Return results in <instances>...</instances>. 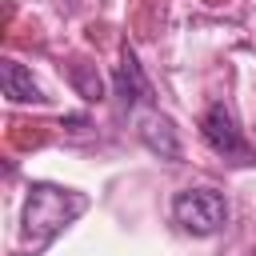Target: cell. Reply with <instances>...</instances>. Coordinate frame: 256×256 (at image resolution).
Returning <instances> with one entry per match:
<instances>
[{
    "mask_svg": "<svg viewBox=\"0 0 256 256\" xmlns=\"http://www.w3.org/2000/svg\"><path fill=\"white\" fill-rule=\"evenodd\" d=\"M88 208V200L72 188H56V184H32L28 188V204H24V244L44 248L52 236H60L80 212Z\"/></svg>",
    "mask_w": 256,
    "mask_h": 256,
    "instance_id": "obj_1",
    "label": "cell"
},
{
    "mask_svg": "<svg viewBox=\"0 0 256 256\" xmlns=\"http://www.w3.org/2000/svg\"><path fill=\"white\" fill-rule=\"evenodd\" d=\"M172 216H176V224H180L184 232H192V236H212V232L224 228L228 204H224V196H220L216 188H184V192H176V200H172Z\"/></svg>",
    "mask_w": 256,
    "mask_h": 256,
    "instance_id": "obj_2",
    "label": "cell"
},
{
    "mask_svg": "<svg viewBox=\"0 0 256 256\" xmlns=\"http://www.w3.org/2000/svg\"><path fill=\"white\" fill-rule=\"evenodd\" d=\"M200 136H204V144H208L216 156H228V160H248V156H252V148L244 144L232 112H228L220 100L208 104V112L200 116Z\"/></svg>",
    "mask_w": 256,
    "mask_h": 256,
    "instance_id": "obj_3",
    "label": "cell"
},
{
    "mask_svg": "<svg viewBox=\"0 0 256 256\" xmlns=\"http://www.w3.org/2000/svg\"><path fill=\"white\" fill-rule=\"evenodd\" d=\"M136 132H140V140L148 144V152H156L160 160H180V140H176V128H172L168 116L144 112V116L136 120Z\"/></svg>",
    "mask_w": 256,
    "mask_h": 256,
    "instance_id": "obj_4",
    "label": "cell"
},
{
    "mask_svg": "<svg viewBox=\"0 0 256 256\" xmlns=\"http://www.w3.org/2000/svg\"><path fill=\"white\" fill-rule=\"evenodd\" d=\"M116 96H120L124 104H140V100L152 96V84H148V76H144L136 52H132L128 44H124V52H120V68H116Z\"/></svg>",
    "mask_w": 256,
    "mask_h": 256,
    "instance_id": "obj_5",
    "label": "cell"
},
{
    "mask_svg": "<svg viewBox=\"0 0 256 256\" xmlns=\"http://www.w3.org/2000/svg\"><path fill=\"white\" fill-rule=\"evenodd\" d=\"M0 84H4V96L16 100V104H40L44 100L40 84L32 80V72L24 64H16V60H4L0 64Z\"/></svg>",
    "mask_w": 256,
    "mask_h": 256,
    "instance_id": "obj_6",
    "label": "cell"
},
{
    "mask_svg": "<svg viewBox=\"0 0 256 256\" xmlns=\"http://www.w3.org/2000/svg\"><path fill=\"white\" fill-rule=\"evenodd\" d=\"M72 84L80 88V96H84V100H100V96H104L100 76H96V72H88L84 64H76V68H72Z\"/></svg>",
    "mask_w": 256,
    "mask_h": 256,
    "instance_id": "obj_7",
    "label": "cell"
}]
</instances>
